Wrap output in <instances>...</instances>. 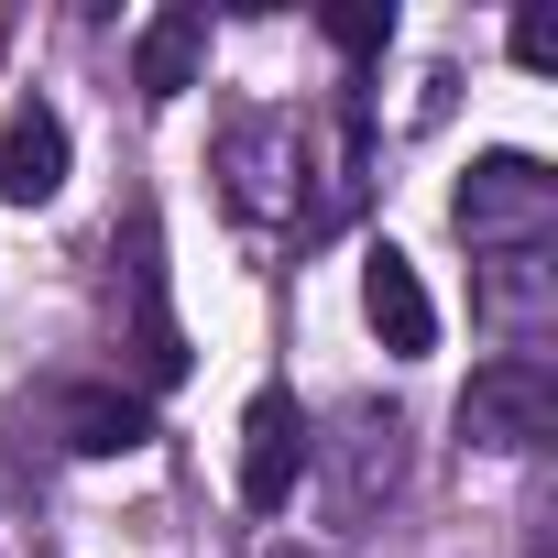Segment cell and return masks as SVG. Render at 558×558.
<instances>
[{
	"mask_svg": "<svg viewBox=\"0 0 558 558\" xmlns=\"http://www.w3.org/2000/svg\"><path fill=\"white\" fill-rule=\"evenodd\" d=\"M449 219H460L471 252H547V230H558V175H547L536 154H482V165L460 175Z\"/></svg>",
	"mask_w": 558,
	"mask_h": 558,
	"instance_id": "obj_1",
	"label": "cell"
},
{
	"mask_svg": "<svg viewBox=\"0 0 558 558\" xmlns=\"http://www.w3.org/2000/svg\"><path fill=\"white\" fill-rule=\"evenodd\" d=\"M482 307H493L504 340H536L547 307H558V263H547V252H493V263H482Z\"/></svg>",
	"mask_w": 558,
	"mask_h": 558,
	"instance_id": "obj_8",
	"label": "cell"
},
{
	"mask_svg": "<svg viewBox=\"0 0 558 558\" xmlns=\"http://www.w3.org/2000/svg\"><path fill=\"white\" fill-rule=\"evenodd\" d=\"M514 66H536V77L558 66V23L547 12H514Z\"/></svg>",
	"mask_w": 558,
	"mask_h": 558,
	"instance_id": "obj_12",
	"label": "cell"
},
{
	"mask_svg": "<svg viewBox=\"0 0 558 558\" xmlns=\"http://www.w3.org/2000/svg\"><path fill=\"white\" fill-rule=\"evenodd\" d=\"M362 318H373V340H384L395 362H427V351H438V307H427L416 263H405L395 241H373V263H362Z\"/></svg>",
	"mask_w": 558,
	"mask_h": 558,
	"instance_id": "obj_4",
	"label": "cell"
},
{
	"mask_svg": "<svg viewBox=\"0 0 558 558\" xmlns=\"http://www.w3.org/2000/svg\"><path fill=\"white\" fill-rule=\"evenodd\" d=\"M197 56H208V12L175 0V12H154L143 45H132V88L143 99H175V88H197Z\"/></svg>",
	"mask_w": 558,
	"mask_h": 558,
	"instance_id": "obj_6",
	"label": "cell"
},
{
	"mask_svg": "<svg viewBox=\"0 0 558 558\" xmlns=\"http://www.w3.org/2000/svg\"><path fill=\"white\" fill-rule=\"evenodd\" d=\"M132 318H143V384H175V373H186V340H175V318H165L154 230H132Z\"/></svg>",
	"mask_w": 558,
	"mask_h": 558,
	"instance_id": "obj_10",
	"label": "cell"
},
{
	"mask_svg": "<svg viewBox=\"0 0 558 558\" xmlns=\"http://www.w3.org/2000/svg\"><path fill=\"white\" fill-rule=\"evenodd\" d=\"M66 186V121L45 110V99H23L12 121H0V197L12 208H45Z\"/></svg>",
	"mask_w": 558,
	"mask_h": 558,
	"instance_id": "obj_5",
	"label": "cell"
},
{
	"mask_svg": "<svg viewBox=\"0 0 558 558\" xmlns=\"http://www.w3.org/2000/svg\"><path fill=\"white\" fill-rule=\"evenodd\" d=\"M395 471H405V427L384 405H362L351 416V449H340V514H362L373 493H395Z\"/></svg>",
	"mask_w": 558,
	"mask_h": 558,
	"instance_id": "obj_9",
	"label": "cell"
},
{
	"mask_svg": "<svg viewBox=\"0 0 558 558\" xmlns=\"http://www.w3.org/2000/svg\"><path fill=\"white\" fill-rule=\"evenodd\" d=\"M154 438V405L143 395H121V384H77L66 395V449L77 460H132Z\"/></svg>",
	"mask_w": 558,
	"mask_h": 558,
	"instance_id": "obj_7",
	"label": "cell"
},
{
	"mask_svg": "<svg viewBox=\"0 0 558 558\" xmlns=\"http://www.w3.org/2000/svg\"><path fill=\"white\" fill-rule=\"evenodd\" d=\"M460 438L471 449H547L558 438V373L536 362V351H504V362H482L471 384H460Z\"/></svg>",
	"mask_w": 558,
	"mask_h": 558,
	"instance_id": "obj_2",
	"label": "cell"
},
{
	"mask_svg": "<svg viewBox=\"0 0 558 558\" xmlns=\"http://www.w3.org/2000/svg\"><path fill=\"white\" fill-rule=\"evenodd\" d=\"M307 460H318L307 405H296L286 384H263V395H252V416H241V504H252V514H286Z\"/></svg>",
	"mask_w": 558,
	"mask_h": 558,
	"instance_id": "obj_3",
	"label": "cell"
},
{
	"mask_svg": "<svg viewBox=\"0 0 558 558\" xmlns=\"http://www.w3.org/2000/svg\"><path fill=\"white\" fill-rule=\"evenodd\" d=\"M329 45L340 56H373V45H395V12H384V0H351V12H329Z\"/></svg>",
	"mask_w": 558,
	"mask_h": 558,
	"instance_id": "obj_11",
	"label": "cell"
}]
</instances>
